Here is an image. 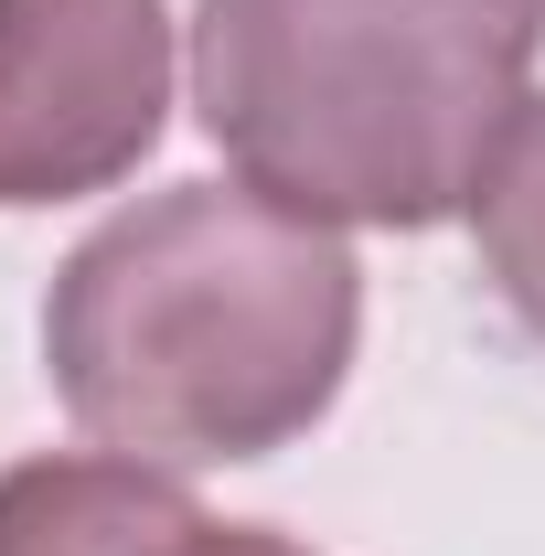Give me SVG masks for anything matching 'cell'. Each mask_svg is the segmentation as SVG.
Listing matches in <instances>:
<instances>
[{"mask_svg":"<svg viewBox=\"0 0 545 556\" xmlns=\"http://www.w3.org/2000/svg\"><path fill=\"white\" fill-rule=\"evenodd\" d=\"M364 343L342 225L246 182H172L107 214L43 289V375L97 450L161 471L268 460L332 417Z\"/></svg>","mask_w":545,"mask_h":556,"instance_id":"6da1fadb","label":"cell"},{"mask_svg":"<svg viewBox=\"0 0 545 556\" xmlns=\"http://www.w3.org/2000/svg\"><path fill=\"white\" fill-rule=\"evenodd\" d=\"M545 0H193V118L246 193L428 236L535 97Z\"/></svg>","mask_w":545,"mask_h":556,"instance_id":"7a4b0ae2","label":"cell"},{"mask_svg":"<svg viewBox=\"0 0 545 556\" xmlns=\"http://www.w3.org/2000/svg\"><path fill=\"white\" fill-rule=\"evenodd\" d=\"M161 0H0V214L86 204L172 129Z\"/></svg>","mask_w":545,"mask_h":556,"instance_id":"3957f363","label":"cell"},{"mask_svg":"<svg viewBox=\"0 0 545 556\" xmlns=\"http://www.w3.org/2000/svg\"><path fill=\"white\" fill-rule=\"evenodd\" d=\"M204 525L182 471L129 450H43L0 471V556H172Z\"/></svg>","mask_w":545,"mask_h":556,"instance_id":"277c9868","label":"cell"},{"mask_svg":"<svg viewBox=\"0 0 545 556\" xmlns=\"http://www.w3.org/2000/svg\"><path fill=\"white\" fill-rule=\"evenodd\" d=\"M471 247H481V278L503 289V311L545 343V97H524L514 129L492 139V161H481Z\"/></svg>","mask_w":545,"mask_h":556,"instance_id":"5b68a950","label":"cell"},{"mask_svg":"<svg viewBox=\"0 0 545 556\" xmlns=\"http://www.w3.org/2000/svg\"><path fill=\"white\" fill-rule=\"evenodd\" d=\"M172 556H310V546H289L278 525H214V514H204V525H193Z\"/></svg>","mask_w":545,"mask_h":556,"instance_id":"8992f818","label":"cell"}]
</instances>
